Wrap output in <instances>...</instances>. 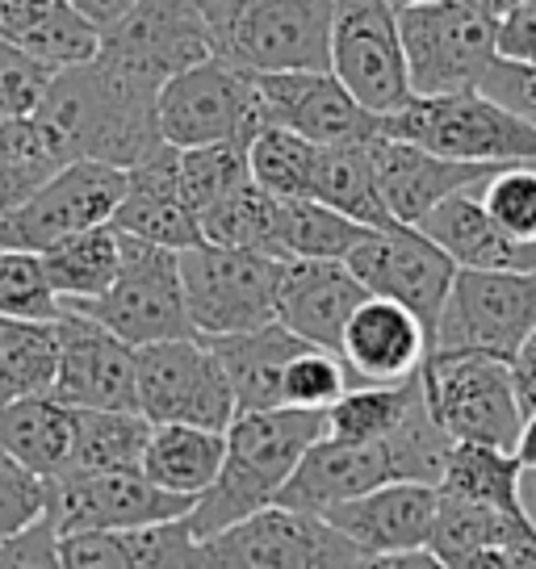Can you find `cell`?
I'll list each match as a JSON object with an SVG mask.
<instances>
[{
	"label": "cell",
	"instance_id": "1",
	"mask_svg": "<svg viewBox=\"0 0 536 569\" xmlns=\"http://www.w3.org/2000/svg\"><path fill=\"white\" fill-rule=\"evenodd\" d=\"M156 97L160 89L109 68L106 59H89L54 71L34 122L42 126L59 163L97 160L126 172L163 147Z\"/></svg>",
	"mask_w": 536,
	"mask_h": 569
},
{
	"label": "cell",
	"instance_id": "2",
	"mask_svg": "<svg viewBox=\"0 0 536 569\" xmlns=\"http://www.w3.org/2000/svg\"><path fill=\"white\" fill-rule=\"evenodd\" d=\"M322 436L327 410H239L227 427V457L218 478L193 498L185 516L197 540L272 507L302 452Z\"/></svg>",
	"mask_w": 536,
	"mask_h": 569
},
{
	"label": "cell",
	"instance_id": "3",
	"mask_svg": "<svg viewBox=\"0 0 536 569\" xmlns=\"http://www.w3.org/2000/svg\"><path fill=\"white\" fill-rule=\"evenodd\" d=\"M336 0H210L215 54L251 76L331 71Z\"/></svg>",
	"mask_w": 536,
	"mask_h": 569
},
{
	"label": "cell",
	"instance_id": "4",
	"mask_svg": "<svg viewBox=\"0 0 536 569\" xmlns=\"http://www.w3.org/2000/svg\"><path fill=\"white\" fill-rule=\"evenodd\" d=\"M381 134L461 163H536V126L478 89L411 97L381 118Z\"/></svg>",
	"mask_w": 536,
	"mask_h": 569
},
{
	"label": "cell",
	"instance_id": "5",
	"mask_svg": "<svg viewBox=\"0 0 536 569\" xmlns=\"http://www.w3.org/2000/svg\"><path fill=\"white\" fill-rule=\"evenodd\" d=\"M419 381L431 419L453 445L516 448L524 407L512 381V360L486 352H428Z\"/></svg>",
	"mask_w": 536,
	"mask_h": 569
},
{
	"label": "cell",
	"instance_id": "6",
	"mask_svg": "<svg viewBox=\"0 0 536 569\" xmlns=\"http://www.w3.org/2000/svg\"><path fill=\"white\" fill-rule=\"evenodd\" d=\"M286 260L248 248L197 243L180 251L185 310L201 339L239 336L277 322V289Z\"/></svg>",
	"mask_w": 536,
	"mask_h": 569
},
{
	"label": "cell",
	"instance_id": "7",
	"mask_svg": "<svg viewBox=\"0 0 536 569\" xmlns=\"http://www.w3.org/2000/svg\"><path fill=\"white\" fill-rule=\"evenodd\" d=\"M398 38L415 97H448L483 84L499 59V26L465 0H431L398 9Z\"/></svg>",
	"mask_w": 536,
	"mask_h": 569
},
{
	"label": "cell",
	"instance_id": "8",
	"mask_svg": "<svg viewBox=\"0 0 536 569\" xmlns=\"http://www.w3.org/2000/svg\"><path fill=\"white\" fill-rule=\"evenodd\" d=\"M160 139L177 151L210 142H251L265 126V101L256 76L227 59H206L172 76L156 97Z\"/></svg>",
	"mask_w": 536,
	"mask_h": 569
},
{
	"label": "cell",
	"instance_id": "9",
	"mask_svg": "<svg viewBox=\"0 0 536 569\" xmlns=\"http://www.w3.org/2000/svg\"><path fill=\"white\" fill-rule=\"evenodd\" d=\"M63 306L92 315L130 348L197 336L185 310V289H180V251L156 248L130 234H122V264L106 293L97 302Z\"/></svg>",
	"mask_w": 536,
	"mask_h": 569
},
{
	"label": "cell",
	"instance_id": "10",
	"mask_svg": "<svg viewBox=\"0 0 536 569\" xmlns=\"http://www.w3.org/2000/svg\"><path fill=\"white\" fill-rule=\"evenodd\" d=\"M360 552L322 516L265 507L197 540L193 569H353Z\"/></svg>",
	"mask_w": 536,
	"mask_h": 569
},
{
	"label": "cell",
	"instance_id": "11",
	"mask_svg": "<svg viewBox=\"0 0 536 569\" xmlns=\"http://www.w3.org/2000/svg\"><path fill=\"white\" fill-rule=\"evenodd\" d=\"M135 390L147 423H189L227 431L239 415L231 381L201 336L135 348Z\"/></svg>",
	"mask_w": 536,
	"mask_h": 569
},
{
	"label": "cell",
	"instance_id": "12",
	"mask_svg": "<svg viewBox=\"0 0 536 569\" xmlns=\"http://www.w3.org/2000/svg\"><path fill=\"white\" fill-rule=\"evenodd\" d=\"M536 331V272L457 268L431 352H486L512 360Z\"/></svg>",
	"mask_w": 536,
	"mask_h": 569
},
{
	"label": "cell",
	"instance_id": "13",
	"mask_svg": "<svg viewBox=\"0 0 536 569\" xmlns=\"http://www.w3.org/2000/svg\"><path fill=\"white\" fill-rule=\"evenodd\" d=\"M97 59L151 89H163L172 76L215 59L210 0H139L101 34Z\"/></svg>",
	"mask_w": 536,
	"mask_h": 569
},
{
	"label": "cell",
	"instance_id": "14",
	"mask_svg": "<svg viewBox=\"0 0 536 569\" xmlns=\"http://www.w3.org/2000/svg\"><path fill=\"white\" fill-rule=\"evenodd\" d=\"M331 76L353 101L386 118L411 101L407 54L398 38V9L390 0H336L331 21Z\"/></svg>",
	"mask_w": 536,
	"mask_h": 569
},
{
	"label": "cell",
	"instance_id": "15",
	"mask_svg": "<svg viewBox=\"0 0 536 569\" xmlns=\"http://www.w3.org/2000/svg\"><path fill=\"white\" fill-rule=\"evenodd\" d=\"M126 189V172L113 163L72 160L54 168L34 193L0 227V248L18 251H47L68 234L106 227Z\"/></svg>",
	"mask_w": 536,
	"mask_h": 569
},
{
	"label": "cell",
	"instance_id": "16",
	"mask_svg": "<svg viewBox=\"0 0 536 569\" xmlns=\"http://www.w3.org/2000/svg\"><path fill=\"white\" fill-rule=\"evenodd\" d=\"M344 264L374 298H390V302L407 306L415 319L428 327V336H436V322H440V310L448 302L457 264L419 227L369 231L344 256Z\"/></svg>",
	"mask_w": 536,
	"mask_h": 569
},
{
	"label": "cell",
	"instance_id": "17",
	"mask_svg": "<svg viewBox=\"0 0 536 569\" xmlns=\"http://www.w3.org/2000/svg\"><path fill=\"white\" fill-rule=\"evenodd\" d=\"M59 365H54L51 393L76 410H139L135 390V348L118 339L109 327L63 306L54 319Z\"/></svg>",
	"mask_w": 536,
	"mask_h": 569
},
{
	"label": "cell",
	"instance_id": "18",
	"mask_svg": "<svg viewBox=\"0 0 536 569\" xmlns=\"http://www.w3.org/2000/svg\"><path fill=\"white\" fill-rule=\"evenodd\" d=\"M193 498L160 490L143 473H63L51 481L47 516L63 532H126L189 516Z\"/></svg>",
	"mask_w": 536,
	"mask_h": 569
},
{
	"label": "cell",
	"instance_id": "19",
	"mask_svg": "<svg viewBox=\"0 0 536 569\" xmlns=\"http://www.w3.org/2000/svg\"><path fill=\"white\" fill-rule=\"evenodd\" d=\"M265 126H281L319 147H348L381 134V118L353 101L331 71H268L256 76Z\"/></svg>",
	"mask_w": 536,
	"mask_h": 569
},
{
	"label": "cell",
	"instance_id": "20",
	"mask_svg": "<svg viewBox=\"0 0 536 569\" xmlns=\"http://www.w3.org/2000/svg\"><path fill=\"white\" fill-rule=\"evenodd\" d=\"M369 163H374L377 193L398 227H419L445 197L483 189L507 163H461L445 160L436 151H424L415 142L377 134L369 139Z\"/></svg>",
	"mask_w": 536,
	"mask_h": 569
},
{
	"label": "cell",
	"instance_id": "21",
	"mask_svg": "<svg viewBox=\"0 0 536 569\" xmlns=\"http://www.w3.org/2000/svg\"><path fill=\"white\" fill-rule=\"evenodd\" d=\"M431 352L428 327L407 306L390 298H365L344 327L340 360L353 373V386H398L411 381Z\"/></svg>",
	"mask_w": 536,
	"mask_h": 569
},
{
	"label": "cell",
	"instance_id": "22",
	"mask_svg": "<svg viewBox=\"0 0 536 569\" xmlns=\"http://www.w3.org/2000/svg\"><path fill=\"white\" fill-rule=\"evenodd\" d=\"M436 507H440V490L428 481H390L322 511V519L344 540H353L357 552H403L428 549Z\"/></svg>",
	"mask_w": 536,
	"mask_h": 569
},
{
	"label": "cell",
	"instance_id": "23",
	"mask_svg": "<svg viewBox=\"0 0 536 569\" xmlns=\"http://www.w3.org/2000/svg\"><path fill=\"white\" fill-rule=\"evenodd\" d=\"M369 289L348 272L344 260H286L277 289V322L298 339L340 352L344 327Z\"/></svg>",
	"mask_w": 536,
	"mask_h": 569
},
{
	"label": "cell",
	"instance_id": "24",
	"mask_svg": "<svg viewBox=\"0 0 536 569\" xmlns=\"http://www.w3.org/2000/svg\"><path fill=\"white\" fill-rule=\"evenodd\" d=\"M109 227L118 234H130V239H143V243L168 251H185L201 243V227L180 197L177 147L163 142L156 156L126 168L122 201L109 218Z\"/></svg>",
	"mask_w": 536,
	"mask_h": 569
},
{
	"label": "cell",
	"instance_id": "25",
	"mask_svg": "<svg viewBox=\"0 0 536 569\" xmlns=\"http://www.w3.org/2000/svg\"><path fill=\"white\" fill-rule=\"evenodd\" d=\"M436 248L457 268H483V272H536V243L507 234L478 201V189L445 197L436 210L419 222Z\"/></svg>",
	"mask_w": 536,
	"mask_h": 569
},
{
	"label": "cell",
	"instance_id": "26",
	"mask_svg": "<svg viewBox=\"0 0 536 569\" xmlns=\"http://www.w3.org/2000/svg\"><path fill=\"white\" fill-rule=\"evenodd\" d=\"M215 348L222 373L231 381L235 407L239 410H277L281 407V377L286 365L306 348V339L286 331L281 322H268L256 331L206 339ZM315 348V343H310Z\"/></svg>",
	"mask_w": 536,
	"mask_h": 569
},
{
	"label": "cell",
	"instance_id": "27",
	"mask_svg": "<svg viewBox=\"0 0 536 569\" xmlns=\"http://www.w3.org/2000/svg\"><path fill=\"white\" fill-rule=\"evenodd\" d=\"M0 38L54 71L89 63L101 47V30H92L68 0H0Z\"/></svg>",
	"mask_w": 536,
	"mask_h": 569
},
{
	"label": "cell",
	"instance_id": "28",
	"mask_svg": "<svg viewBox=\"0 0 536 569\" xmlns=\"http://www.w3.org/2000/svg\"><path fill=\"white\" fill-rule=\"evenodd\" d=\"M0 448L38 478H63L76 448V407L54 393H34L0 407Z\"/></svg>",
	"mask_w": 536,
	"mask_h": 569
},
{
	"label": "cell",
	"instance_id": "29",
	"mask_svg": "<svg viewBox=\"0 0 536 569\" xmlns=\"http://www.w3.org/2000/svg\"><path fill=\"white\" fill-rule=\"evenodd\" d=\"M227 457V431L189 423H151L143 452V478L180 498H197L218 478Z\"/></svg>",
	"mask_w": 536,
	"mask_h": 569
},
{
	"label": "cell",
	"instance_id": "30",
	"mask_svg": "<svg viewBox=\"0 0 536 569\" xmlns=\"http://www.w3.org/2000/svg\"><path fill=\"white\" fill-rule=\"evenodd\" d=\"M369 234L315 197H272V243L277 260H344Z\"/></svg>",
	"mask_w": 536,
	"mask_h": 569
},
{
	"label": "cell",
	"instance_id": "31",
	"mask_svg": "<svg viewBox=\"0 0 536 569\" xmlns=\"http://www.w3.org/2000/svg\"><path fill=\"white\" fill-rule=\"evenodd\" d=\"M310 197L322 201L327 210L353 218L369 231H390L398 227L377 193L374 163H369V142H348V147H319L315 177H310Z\"/></svg>",
	"mask_w": 536,
	"mask_h": 569
},
{
	"label": "cell",
	"instance_id": "32",
	"mask_svg": "<svg viewBox=\"0 0 536 569\" xmlns=\"http://www.w3.org/2000/svg\"><path fill=\"white\" fill-rule=\"evenodd\" d=\"M519 481H524V469H519L516 452L490 445H453L436 490L445 498L495 507V511H507V516H528Z\"/></svg>",
	"mask_w": 536,
	"mask_h": 569
},
{
	"label": "cell",
	"instance_id": "33",
	"mask_svg": "<svg viewBox=\"0 0 536 569\" xmlns=\"http://www.w3.org/2000/svg\"><path fill=\"white\" fill-rule=\"evenodd\" d=\"M38 256H42V268L51 277L59 302H97L118 277L122 234L106 222V227H92V231L68 234V239H59Z\"/></svg>",
	"mask_w": 536,
	"mask_h": 569
},
{
	"label": "cell",
	"instance_id": "34",
	"mask_svg": "<svg viewBox=\"0 0 536 569\" xmlns=\"http://www.w3.org/2000/svg\"><path fill=\"white\" fill-rule=\"evenodd\" d=\"M151 423L139 410H76L68 473H143Z\"/></svg>",
	"mask_w": 536,
	"mask_h": 569
},
{
	"label": "cell",
	"instance_id": "35",
	"mask_svg": "<svg viewBox=\"0 0 536 569\" xmlns=\"http://www.w3.org/2000/svg\"><path fill=\"white\" fill-rule=\"evenodd\" d=\"M419 398H424L419 373L398 386H353L327 407V440H340V445L390 440Z\"/></svg>",
	"mask_w": 536,
	"mask_h": 569
},
{
	"label": "cell",
	"instance_id": "36",
	"mask_svg": "<svg viewBox=\"0 0 536 569\" xmlns=\"http://www.w3.org/2000/svg\"><path fill=\"white\" fill-rule=\"evenodd\" d=\"M536 528L533 516H507L495 507H478V502H461V498H445L436 507V523H431L428 549L453 566L478 549H507L516 536Z\"/></svg>",
	"mask_w": 536,
	"mask_h": 569
},
{
	"label": "cell",
	"instance_id": "37",
	"mask_svg": "<svg viewBox=\"0 0 536 569\" xmlns=\"http://www.w3.org/2000/svg\"><path fill=\"white\" fill-rule=\"evenodd\" d=\"M54 365H59L54 322L0 319V407L51 393Z\"/></svg>",
	"mask_w": 536,
	"mask_h": 569
},
{
	"label": "cell",
	"instance_id": "38",
	"mask_svg": "<svg viewBox=\"0 0 536 569\" xmlns=\"http://www.w3.org/2000/svg\"><path fill=\"white\" fill-rule=\"evenodd\" d=\"M180 197L201 222V213L222 206L231 193H239L251 180L248 142H210V147H189L177 151Z\"/></svg>",
	"mask_w": 536,
	"mask_h": 569
},
{
	"label": "cell",
	"instance_id": "39",
	"mask_svg": "<svg viewBox=\"0 0 536 569\" xmlns=\"http://www.w3.org/2000/svg\"><path fill=\"white\" fill-rule=\"evenodd\" d=\"M315 160H319V142L281 126H260L256 139L248 142L251 180L272 197H310Z\"/></svg>",
	"mask_w": 536,
	"mask_h": 569
},
{
	"label": "cell",
	"instance_id": "40",
	"mask_svg": "<svg viewBox=\"0 0 536 569\" xmlns=\"http://www.w3.org/2000/svg\"><path fill=\"white\" fill-rule=\"evenodd\" d=\"M59 315H63V302L42 268V256L0 248V319L54 322Z\"/></svg>",
	"mask_w": 536,
	"mask_h": 569
},
{
	"label": "cell",
	"instance_id": "41",
	"mask_svg": "<svg viewBox=\"0 0 536 569\" xmlns=\"http://www.w3.org/2000/svg\"><path fill=\"white\" fill-rule=\"evenodd\" d=\"M344 390H353V373L340 360V352H327V348H310L286 365L281 377V407L294 410H327Z\"/></svg>",
	"mask_w": 536,
	"mask_h": 569
},
{
	"label": "cell",
	"instance_id": "42",
	"mask_svg": "<svg viewBox=\"0 0 536 569\" xmlns=\"http://www.w3.org/2000/svg\"><path fill=\"white\" fill-rule=\"evenodd\" d=\"M478 201L507 234L536 243V163H507L478 189Z\"/></svg>",
	"mask_w": 536,
	"mask_h": 569
},
{
	"label": "cell",
	"instance_id": "43",
	"mask_svg": "<svg viewBox=\"0 0 536 569\" xmlns=\"http://www.w3.org/2000/svg\"><path fill=\"white\" fill-rule=\"evenodd\" d=\"M54 68L38 63L34 54L0 38V122H18V118H34L42 97L51 89Z\"/></svg>",
	"mask_w": 536,
	"mask_h": 569
},
{
	"label": "cell",
	"instance_id": "44",
	"mask_svg": "<svg viewBox=\"0 0 536 569\" xmlns=\"http://www.w3.org/2000/svg\"><path fill=\"white\" fill-rule=\"evenodd\" d=\"M51 507V481L30 473L0 448V536H13L47 516Z\"/></svg>",
	"mask_w": 536,
	"mask_h": 569
},
{
	"label": "cell",
	"instance_id": "45",
	"mask_svg": "<svg viewBox=\"0 0 536 569\" xmlns=\"http://www.w3.org/2000/svg\"><path fill=\"white\" fill-rule=\"evenodd\" d=\"M63 569H139L126 532H63L59 536Z\"/></svg>",
	"mask_w": 536,
	"mask_h": 569
},
{
	"label": "cell",
	"instance_id": "46",
	"mask_svg": "<svg viewBox=\"0 0 536 569\" xmlns=\"http://www.w3.org/2000/svg\"><path fill=\"white\" fill-rule=\"evenodd\" d=\"M478 92H486L490 101H499L503 109H512L516 118L536 126V63H512V59H495L490 71L483 76Z\"/></svg>",
	"mask_w": 536,
	"mask_h": 569
},
{
	"label": "cell",
	"instance_id": "47",
	"mask_svg": "<svg viewBox=\"0 0 536 569\" xmlns=\"http://www.w3.org/2000/svg\"><path fill=\"white\" fill-rule=\"evenodd\" d=\"M0 569H63L59 566V528L51 523V516H42L13 536H0Z\"/></svg>",
	"mask_w": 536,
	"mask_h": 569
},
{
	"label": "cell",
	"instance_id": "48",
	"mask_svg": "<svg viewBox=\"0 0 536 569\" xmlns=\"http://www.w3.org/2000/svg\"><path fill=\"white\" fill-rule=\"evenodd\" d=\"M0 163H51V168H63L34 118L0 122Z\"/></svg>",
	"mask_w": 536,
	"mask_h": 569
},
{
	"label": "cell",
	"instance_id": "49",
	"mask_svg": "<svg viewBox=\"0 0 536 569\" xmlns=\"http://www.w3.org/2000/svg\"><path fill=\"white\" fill-rule=\"evenodd\" d=\"M499 59L536 63V0H524L512 18L499 21Z\"/></svg>",
	"mask_w": 536,
	"mask_h": 569
},
{
	"label": "cell",
	"instance_id": "50",
	"mask_svg": "<svg viewBox=\"0 0 536 569\" xmlns=\"http://www.w3.org/2000/svg\"><path fill=\"white\" fill-rule=\"evenodd\" d=\"M51 172V163H0V227Z\"/></svg>",
	"mask_w": 536,
	"mask_h": 569
},
{
	"label": "cell",
	"instance_id": "51",
	"mask_svg": "<svg viewBox=\"0 0 536 569\" xmlns=\"http://www.w3.org/2000/svg\"><path fill=\"white\" fill-rule=\"evenodd\" d=\"M353 569H448L431 549H403V552H360Z\"/></svg>",
	"mask_w": 536,
	"mask_h": 569
},
{
	"label": "cell",
	"instance_id": "52",
	"mask_svg": "<svg viewBox=\"0 0 536 569\" xmlns=\"http://www.w3.org/2000/svg\"><path fill=\"white\" fill-rule=\"evenodd\" d=\"M512 381H516V393H519V407L524 415L536 410V331L524 343H519V352L512 356Z\"/></svg>",
	"mask_w": 536,
	"mask_h": 569
},
{
	"label": "cell",
	"instance_id": "53",
	"mask_svg": "<svg viewBox=\"0 0 536 569\" xmlns=\"http://www.w3.org/2000/svg\"><path fill=\"white\" fill-rule=\"evenodd\" d=\"M68 4H72L80 18L89 21L92 30H101V34H106L109 26H118V21H122L139 0H68Z\"/></svg>",
	"mask_w": 536,
	"mask_h": 569
},
{
	"label": "cell",
	"instance_id": "54",
	"mask_svg": "<svg viewBox=\"0 0 536 569\" xmlns=\"http://www.w3.org/2000/svg\"><path fill=\"white\" fill-rule=\"evenodd\" d=\"M516 461L524 473H536V410L524 415V423H519V436H516Z\"/></svg>",
	"mask_w": 536,
	"mask_h": 569
},
{
	"label": "cell",
	"instance_id": "55",
	"mask_svg": "<svg viewBox=\"0 0 536 569\" xmlns=\"http://www.w3.org/2000/svg\"><path fill=\"white\" fill-rule=\"evenodd\" d=\"M448 569H512V557H507V549H478L461 561H453Z\"/></svg>",
	"mask_w": 536,
	"mask_h": 569
},
{
	"label": "cell",
	"instance_id": "56",
	"mask_svg": "<svg viewBox=\"0 0 536 569\" xmlns=\"http://www.w3.org/2000/svg\"><path fill=\"white\" fill-rule=\"evenodd\" d=\"M507 557H512V569H536V528L516 536V540L507 545Z\"/></svg>",
	"mask_w": 536,
	"mask_h": 569
},
{
	"label": "cell",
	"instance_id": "57",
	"mask_svg": "<svg viewBox=\"0 0 536 569\" xmlns=\"http://www.w3.org/2000/svg\"><path fill=\"white\" fill-rule=\"evenodd\" d=\"M465 4H469L474 13H483L486 21H495V26H499L503 18H512V13H516L524 0H465Z\"/></svg>",
	"mask_w": 536,
	"mask_h": 569
},
{
	"label": "cell",
	"instance_id": "58",
	"mask_svg": "<svg viewBox=\"0 0 536 569\" xmlns=\"http://www.w3.org/2000/svg\"><path fill=\"white\" fill-rule=\"evenodd\" d=\"M394 9H407V4H431V0H390Z\"/></svg>",
	"mask_w": 536,
	"mask_h": 569
}]
</instances>
